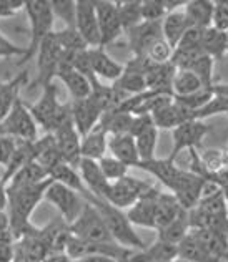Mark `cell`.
<instances>
[{
	"instance_id": "1",
	"label": "cell",
	"mask_w": 228,
	"mask_h": 262,
	"mask_svg": "<svg viewBox=\"0 0 228 262\" xmlns=\"http://www.w3.org/2000/svg\"><path fill=\"white\" fill-rule=\"evenodd\" d=\"M29 110L35 120L37 126L45 131V135H53L60 126L72 120L70 105L59 103V93L55 83H50L42 88L40 98L29 105Z\"/></svg>"
},
{
	"instance_id": "2",
	"label": "cell",
	"mask_w": 228,
	"mask_h": 262,
	"mask_svg": "<svg viewBox=\"0 0 228 262\" xmlns=\"http://www.w3.org/2000/svg\"><path fill=\"white\" fill-rule=\"evenodd\" d=\"M90 204H93L95 208L99 209L110 236H112V239L117 244L122 247H127V249H132V251L143 249L145 243L138 237V234L134 231V224L130 223L127 214L122 209L113 208L112 204H108L107 201H103V199H99V198H93Z\"/></svg>"
},
{
	"instance_id": "3",
	"label": "cell",
	"mask_w": 228,
	"mask_h": 262,
	"mask_svg": "<svg viewBox=\"0 0 228 262\" xmlns=\"http://www.w3.org/2000/svg\"><path fill=\"white\" fill-rule=\"evenodd\" d=\"M24 10L30 22V43L18 65H24L35 57L42 42L53 32V12L50 0H29L25 2Z\"/></svg>"
},
{
	"instance_id": "4",
	"label": "cell",
	"mask_w": 228,
	"mask_h": 262,
	"mask_svg": "<svg viewBox=\"0 0 228 262\" xmlns=\"http://www.w3.org/2000/svg\"><path fill=\"white\" fill-rule=\"evenodd\" d=\"M68 229H70L73 236H77L79 239H84L87 243H93V244L115 243L112 236H110L105 223H103L99 209L88 201L85 203L84 209L80 211L77 219H75L72 224H68Z\"/></svg>"
},
{
	"instance_id": "5",
	"label": "cell",
	"mask_w": 228,
	"mask_h": 262,
	"mask_svg": "<svg viewBox=\"0 0 228 262\" xmlns=\"http://www.w3.org/2000/svg\"><path fill=\"white\" fill-rule=\"evenodd\" d=\"M7 136L17 141H35L39 138V126L29 110V105L20 98L13 103L9 115L2 121Z\"/></svg>"
},
{
	"instance_id": "6",
	"label": "cell",
	"mask_w": 228,
	"mask_h": 262,
	"mask_svg": "<svg viewBox=\"0 0 228 262\" xmlns=\"http://www.w3.org/2000/svg\"><path fill=\"white\" fill-rule=\"evenodd\" d=\"M64 50L60 48L57 38H55V30L48 35L37 52V77L32 81L30 86L44 88L47 85L53 83V78L57 77V70L62 60Z\"/></svg>"
},
{
	"instance_id": "7",
	"label": "cell",
	"mask_w": 228,
	"mask_h": 262,
	"mask_svg": "<svg viewBox=\"0 0 228 262\" xmlns=\"http://www.w3.org/2000/svg\"><path fill=\"white\" fill-rule=\"evenodd\" d=\"M44 199H47L48 203L59 209L60 217L65 221L67 224H72L77 216L80 214V211L84 209L85 199L82 198L77 191H73L67 186L52 181L48 184V188L45 191Z\"/></svg>"
},
{
	"instance_id": "8",
	"label": "cell",
	"mask_w": 228,
	"mask_h": 262,
	"mask_svg": "<svg viewBox=\"0 0 228 262\" xmlns=\"http://www.w3.org/2000/svg\"><path fill=\"white\" fill-rule=\"evenodd\" d=\"M154 186L147 184L145 181H140L137 178L125 176L119 179V181L110 183L108 194L105 198V201L108 204H112L113 208L119 209H128L130 206H134L138 199H140L145 192L150 191Z\"/></svg>"
},
{
	"instance_id": "9",
	"label": "cell",
	"mask_w": 228,
	"mask_h": 262,
	"mask_svg": "<svg viewBox=\"0 0 228 262\" xmlns=\"http://www.w3.org/2000/svg\"><path fill=\"white\" fill-rule=\"evenodd\" d=\"M208 133V126L202 123L200 120H190L182 123L180 126H177L172 129V140H174V148H172L170 160L175 161L177 156L185 149H195L205 135Z\"/></svg>"
},
{
	"instance_id": "10",
	"label": "cell",
	"mask_w": 228,
	"mask_h": 262,
	"mask_svg": "<svg viewBox=\"0 0 228 262\" xmlns=\"http://www.w3.org/2000/svg\"><path fill=\"white\" fill-rule=\"evenodd\" d=\"M203 183L205 178L193 173V171H180L175 184L172 186V191H174V196L178 199V203L185 211H190L198 204Z\"/></svg>"
},
{
	"instance_id": "11",
	"label": "cell",
	"mask_w": 228,
	"mask_h": 262,
	"mask_svg": "<svg viewBox=\"0 0 228 262\" xmlns=\"http://www.w3.org/2000/svg\"><path fill=\"white\" fill-rule=\"evenodd\" d=\"M75 30L85 40L88 48L100 47V30L97 20L95 2L92 0H79L77 17H75Z\"/></svg>"
},
{
	"instance_id": "12",
	"label": "cell",
	"mask_w": 228,
	"mask_h": 262,
	"mask_svg": "<svg viewBox=\"0 0 228 262\" xmlns=\"http://www.w3.org/2000/svg\"><path fill=\"white\" fill-rule=\"evenodd\" d=\"M95 12L97 20H99L100 30V47L115 42L123 32L119 12H117L115 2H105V0H95Z\"/></svg>"
},
{
	"instance_id": "13",
	"label": "cell",
	"mask_w": 228,
	"mask_h": 262,
	"mask_svg": "<svg viewBox=\"0 0 228 262\" xmlns=\"http://www.w3.org/2000/svg\"><path fill=\"white\" fill-rule=\"evenodd\" d=\"M125 33L128 47L135 57H143L151 45L163 38L162 22H140L132 29H128Z\"/></svg>"
},
{
	"instance_id": "14",
	"label": "cell",
	"mask_w": 228,
	"mask_h": 262,
	"mask_svg": "<svg viewBox=\"0 0 228 262\" xmlns=\"http://www.w3.org/2000/svg\"><path fill=\"white\" fill-rule=\"evenodd\" d=\"M53 140H55V144H57L59 153L62 156V160H64V163L77 168L82 160V156H80L82 136L79 135V131L75 129L73 121L72 120L67 121L64 126H60L57 131H55Z\"/></svg>"
},
{
	"instance_id": "15",
	"label": "cell",
	"mask_w": 228,
	"mask_h": 262,
	"mask_svg": "<svg viewBox=\"0 0 228 262\" xmlns=\"http://www.w3.org/2000/svg\"><path fill=\"white\" fill-rule=\"evenodd\" d=\"M70 112H72V121L75 129L79 131V135L84 138L87 133L99 125L103 112L99 108V105L88 96L85 100H73L70 103Z\"/></svg>"
},
{
	"instance_id": "16",
	"label": "cell",
	"mask_w": 228,
	"mask_h": 262,
	"mask_svg": "<svg viewBox=\"0 0 228 262\" xmlns=\"http://www.w3.org/2000/svg\"><path fill=\"white\" fill-rule=\"evenodd\" d=\"M79 173L82 181H84L85 188L88 189L90 194H93L95 198L103 199L108 194V188H110V181L103 176L102 169L99 166V161H93V160H85L82 158L80 163H79Z\"/></svg>"
},
{
	"instance_id": "17",
	"label": "cell",
	"mask_w": 228,
	"mask_h": 262,
	"mask_svg": "<svg viewBox=\"0 0 228 262\" xmlns=\"http://www.w3.org/2000/svg\"><path fill=\"white\" fill-rule=\"evenodd\" d=\"M158 192L160 191L154 186V188L145 192L134 206H130L128 211L125 212L130 223L135 226L155 229V204H157Z\"/></svg>"
},
{
	"instance_id": "18",
	"label": "cell",
	"mask_w": 228,
	"mask_h": 262,
	"mask_svg": "<svg viewBox=\"0 0 228 262\" xmlns=\"http://www.w3.org/2000/svg\"><path fill=\"white\" fill-rule=\"evenodd\" d=\"M150 116L157 129H174L177 126H180L185 121L195 120V113L186 110L182 105H178L175 100L168 103V105L158 108L157 112L151 113Z\"/></svg>"
},
{
	"instance_id": "19",
	"label": "cell",
	"mask_w": 228,
	"mask_h": 262,
	"mask_svg": "<svg viewBox=\"0 0 228 262\" xmlns=\"http://www.w3.org/2000/svg\"><path fill=\"white\" fill-rule=\"evenodd\" d=\"M57 78L62 80L68 90V93L73 100H85L92 93V83L87 77H84L80 72H77L70 63L60 60L59 70H57Z\"/></svg>"
},
{
	"instance_id": "20",
	"label": "cell",
	"mask_w": 228,
	"mask_h": 262,
	"mask_svg": "<svg viewBox=\"0 0 228 262\" xmlns=\"http://www.w3.org/2000/svg\"><path fill=\"white\" fill-rule=\"evenodd\" d=\"M88 57H90L92 72L97 77V80H110L117 81L123 73V65L117 63V61L110 57V55L103 50L102 47L88 48Z\"/></svg>"
},
{
	"instance_id": "21",
	"label": "cell",
	"mask_w": 228,
	"mask_h": 262,
	"mask_svg": "<svg viewBox=\"0 0 228 262\" xmlns=\"http://www.w3.org/2000/svg\"><path fill=\"white\" fill-rule=\"evenodd\" d=\"M48 178L52 179V181L55 183H60V184H64L67 186V188H70L73 191H77L79 194L85 199V201L90 203L92 199L95 198L93 194H90L88 192V189L85 188V184L84 181H82V178H80V173H79V169L77 168H73L70 166V164H67V163H60L59 166H55L53 169L48 171Z\"/></svg>"
},
{
	"instance_id": "22",
	"label": "cell",
	"mask_w": 228,
	"mask_h": 262,
	"mask_svg": "<svg viewBox=\"0 0 228 262\" xmlns=\"http://www.w3.org/2000/svg\"><path fill=\"white\" fill-rule=\"evenodd\" d=\"M178 257L177 246L163 243V241H155L151 246H145L143 249L134 251L130 254V260L132 262H170Z\"/></svg>"
},
{
	"instance_id": "23",
	"label": "cell",
	"mask_w": 228,
	"mask_h": 262,
	"mask_svg": "<svg viewBox=\"0 0 228 262\" xmlns=\"http://www.w3.org/2000/svg\"><path fill=\"white\" fill-rule=\"evenodd\" d=\"M190 22L186 18L183 10H175L170 12L163 17L162 20V35L163 40L167 42L172 48L175 50V47L185 35V32L190 29Z\"/></svg>"
},
{
	"instance_id": "24",
	"label": "cell",
	"mask_w": 228,
	"mask_h": 262,
	"mask_svg": "<svg viewBox=\"0 0 228 262\" xmlns=\"http://www.w3.org/2000/svg\"><path fill=\"white\" fill-rule=\"evenodd\" d=\"M108 149L112 153L113 158H117L119 161L125 163L130 168H137L140 163L138 158V151L135 146L134 136L130 135H115L108 138Z\"/></svg>"
},
{
	"instance_id": "25",
	"label": "cell",
	"mask_w": 228,
	"mask_h": 262,
	"mask_svg": "<svg viewBox=\"0 0 228 262\" xmlns=\"http://www.w3.org/2000/svg\"><path fill=\"white\" fill-rule=\"evenodd\" d=\"M35 156H37L35 141H17V148H15V151H13L9 164L5 166L4 174H2V178H0V183L2 184L9 183L13 178V174L22 169L25 164L35 161Z\"/></svg>"
},
{
	"instance_id": "26",
	"label": "cell",
	"mask_w": 228,
	"mask_h": 262,
	"mask_svg": "<svg viewBox=\"0 0 228 262\" xmlns=\"http://www.w3.org/2000/svg\"><path fill=\"white\" fill-rule=\"evenodd\" d=\"M137 168H140L143 171H147V173L154 174L158 181L170 189H172V186L175 184L177 178L182 171L178 166H175V161H172L170 158H165V160L154 158V160H148V161H140Z\"/></svg>"
},
{
	"instance_id": "27",
	"label": "cell",
	"mask_w": 228,
	"mask_h": 262,
	"mask_svg": "<svg viewBox=\"0 0 228 262\" xmlns=\"http://www.w3.org/2000/svg\"><path fill=\"white\" fill-rule=\"evenodd\" d=\"M108 135L97 125L90 133H87L80 141V156L85 160L100 161L107 153L108 148Z\"/></svg>"
},
{
	"instance_id": "28",
	"label": "cell",
	"mask_w": 228,
	"mask_h": 262,
	"mask_svg": "<svg viewBox=\"0 0 228 262\" xmlns=\"http://www.w3.org/2000/svg\"><path fill=\"white\" fill-rule=\"evenodd\" d=\"M185 209L178 203V199L174 194H167V192H158L157 204H155V229L170 224L178 216H182Z\"/></svg>"
},
{
	"instance_id": "29",
	"label": "cell",
	"mask_w": 228,
	"mask_h": 262,
	"mask_svg": "<svg viewBox=\"0 0 228 262\" xmlns=\"http://www.w3.org/2000/svg\"><path fill=\"white\" fill-rule=\"evenodd\" d=\"M27 80V72H22L15 75L13 78L7 81H0V123L5 120V116L9 115L13 103L20 98V88Z\"/></svg>"
},
{
	"instance_id": "30",
	"label": "cell",
	"mask_w": 228,
	"mask_h": 262,
	"mask_svg": "<svg viewBox=\"0 0 228 262\" xmlns=\"http://www.w3.org/2000/svg\"><path fill=\"white\" fill-rule=\"evenodd\" d=\"M183 12L192 27H197V29H208V27H212L213 2H210V0H190V2H185Z\"/></svg>"
},
{
	"instance_id": "31",
	"label": "cell",
	"mask_w": 228,
	"mask_h": 262,
	"mask_svg": "<svg viewBox=\"0 0 228 262\" xmlns=\"http://www.w3.org/2000/svg\"><path fill=\"white\" fill-rule=\"evenodd\" d=\"M132 120L134 115L119 112V110H110V112H105L102 115L99 126L110 136L128 135L130 126H132Z\"/></svg>"
},
{
	"instance_id": "32",
	"label": "cell",
	"mask_w": 228,
	"mask_h": 262,
	"mask_svg": "<svg viewBox=\"0 0 228 262\" xmlns=\"http://www.w3.org/2000/svg\"><path fill=\"white\" fill-rule=\"evenodd\" d=\"M48 179V173L40 166L37 161H32L29 164L17 171L13 178L10 179L9 183L5 184V188H22V186H32L37 183H42Z\"/></svg>"
},
{
	"instance_id": "33",
	"label": "cell",
	"mask_w": 228,
	"mask_h": 262,
	"mask_svg": "<svg viewBox=\"0 0 228 262\" xmlns=\"http://www.w3.org/2000/svg\"><path fill=\"white\" fill-rule=\"evenodd\" d=\"M178 257L188 262H212L213 257L205 251V247L198 243V239L193 236L192 231L178 243ZM220 259V257H218Z\"/></svg>"
},
{
	"instance_id": "34",
	"label": "cell",
	"mask_w": 228,
	"mask_h": 262,
	"mask_svg": "<svg viewBox=\"0 0 228 262\" xmlns=\"http://www.w3.org/2000/svg\"><path fill=\"white\" fill-rule=\"evenodd\" d=\"M158 232V241L163 243L178 246V243L190 232V223H188V211H185L182 216H178L175 221H172L170 224L157 229Z\"/></svg>"
},
{
	"instance_id": "35",
	"label": "cell",
	"mask_w": 228,
	"mask_h": 262,
	"mask_svg": "<svg viewBox=\"0 0 228 262\" xmlns=\"http://www.w3.org/2000/svg\"><path fill=\"white\" fill-rule=\"evenodd\" d=\"M202 50L210 58H222L226 53V33L220 32L213 27L203 30V40H202Z\"/></svg>"
},
{
	"instance_id": "36",
	"label": "cell",
	"mask_w": 228,
	"mask_h": 262,
	"mask_svg": "<svg viewBox=\"0 0 228 262\" xmlns=\"http://www.w3.org/2000/svg\"><path fill=\"white\" fill-rule=\"evenodd\" d=\"M205 88L195 73L190 70H177L172 81V93L174 96H186Z\"/></svg>"
},
{
	"instance_id": "37",
	"label": "cell",
	"mask_w": 228,
	"mask_h": 262,
	"mask_svg": "<svg viewBox=\"0 0 228 262\" xmlns=\"http://www.w3.org/2000/svg\"><path fill=\"white\" fill-rule=\"evenodd\" d=\"M135 146L138 151V158L140 161H148L155 158V149H157V141H158V129L155 125H150L140 131L135 138Z\"/></svg>"
},
{
	"instance_id": "38",
	"label": "cell",
	"mask_w": 228,
	"mask_h": 262,
	"mask_svg": "<svg viewBox=\"0 0 228 262\" xmlns=\"http://www.w3.org/2000/svg\"><path fill=\"white\" fill-rule=\"evenodd\" d=\"M117 12H119V18L122 24L123 32L138 25L142 22L140 13V0H122V2H115Z\"/></svg>"
},
{
	"instance_id": "39",
	"label": "cell",
	"mask_w": 228,
	"mask_h": 262,
	"mask_svg": "<svg viewBox=\"0 0 228 262\" xmlns=\"http://www.w3.org/2000/svg\"><path fill=\"white\" fill-rule=\"evenodd\" d=\"M213 98H215V88L213 86L202 88V90H198V92L190 93L186 96H174V100L178 103V105L185 106L186 110H190L193 113H197L198 110L206 106Z\"/></svg>"
},
{
	"instance_id": "40",
	"label": "cell",
	"mask_w": 228,
	"mask_h": 262,
	"mask_svg": "<svg viewBox=\"0 0 228 262\" xmlns=\"http://www.w3.org/2000/svg\"><path fill=\"white\" fill-rule=\"evenodd\" d=\"M113 86L117 90H120L122 93L128 95V96L147 92V81H145V75L135 73V72H127V70H123L122 77L115 81Z\"/></svg>"
},
{
	"instance_id": "41",
	"label": "cell",
	"mask_w": 228,
	"mask_h": 262,
	"mask_svg": "<svg viewBox=\"0 0 228 262\" xmlns=\"http://www.w3.org/2000/svg\"><path fill=\"white\" fill-rule=\"evenodd\" d=\"M55 38H57V42L64 52H82L88 48L85 40L80 37V33L75 29H67L65 27L64 30L55 32Z\"/></svg>"
},
{
	"instance_id": "42",
	"label": "cell",
	"mask_w": 228,
	"mask_h": 262,
	"mask_svg": "<svg viewBox=\"0 0 228 262\" xmlns=\"http://www.w3.org/2000/svg\"><path fill=\"white\" fill-rule=\"evenodd\" d=\"M53 17H59L67 25V29H75L77 17V2L75 0H50Z\"/></svg>"
},
{
	"instance_id": "43",
	"label": "cell",
	"mask_w": 228,
	"mask_h": 262,
	"mask_svg": "<svg viewBox=\"0 0 228 262\" xmlns=\"http://www.w3.org/2000/svg\"><path fill=\"white\" fill-rule=\"evenodd\" d=\"M99 166L102 169L103 176H105L110 183L119 181V179L128 176V169H130V166H127L125 163L119 161L113 156H103L99 161Z\"/></svg>"
},
{
	"instance_id": "44",
	"label": "cell",
	"mask_w": 228,
	"mask_h": 262,
	"mask_svg": "<svg viewBox=\"0 0 228 262\" xmlns=\"http://www.w3.org/2000/svg\"><path fill=\"white\" fill-rule=\"evenodd\" d=\"M142 22H162L167 15L163 0H140Z\"/></svg>"
},
{
	"instance_id": "45",
	"label": "cell",
	"mask_w": 228,
	"mask_h": 262,
	"mask_svg": "<svg viewBox=\"0 0 228 262\" xmlns=\"http://www.w3.org/2000/svg\"><path fill=\"white\" fill-rule=\"evenodd\" d=\"M172 53H174V48L162 38L151 45L143 57H147V60L154 65H163L172 60Z\"/></svg>"
},
{
	"instance_id": "46",
	"label": "cell",
	"mask_w": 228,
	"mask_h": 262,
	"mask_svg": "<svg viewBox=\"0 0 228 262\" xmlns=\"http://www.w3.org/2000/svg\"><path fill=\"white\" fill-rule=\"evenodd\" d=\"M203 30L205 29L190 27V29L185 32V35L182 37V40L178 42V45L175 48H178V50H202Z\"/></svg>"
},
{
	"instance_id": "47",
	"label": "cell",
	"mask_w": 228,
	"mask_h": 262,
	"mask_svg": "<svg viewBox=\"0 0 228 262\" xmlns=\"http://www.w3.org/2000/svg\"><path fill=\"white\" fill-rule=\"evenodd\" d=\"M212 27L220 32L228 30V2H213Z\"/></svg>"
},
{
	"instance_id": "48",
	"label": "cell",
	"mask_w": 228,
	"mask_h": 262,
	"mask_svg": "<svg viewBox=\"0 0 228 262\" xmlns=\"http://www.w3.org/2000/svg\"><path fill=\"white\" fill-rule=\"evenodd\" d=\"M25 53H27V47H18L17 43L10 42L5 35L0 33V58H13V57L24 58Z\"/></svg>"
},
{
	"instance_id": "49",
	"label": "cell",
	"mask_w": 228,
	"mask_h": 262,
	"mask_svg": "<svg viewBox=\"0 0 228 262\" xmlns=\"http://www.w3.org/2000/svg\"><path fill=\"white\" fill-rule=\"evenodd\" d=\"M15 148H17V140H13L10 136L0 138V164H2V166L9 164Z\"/></svg>"
},
{
	"instance_id": "50",
	"label": "cell",
	"mask_w": 228,
	"mask_h": 262,
	"mask_svg": "<svg viewBox=\"0 0 228 262\" xmlns=\"http://www.w3.org/2000/svg\"><path fill=\"white\" fill-rule=\"evenodd\" d=\"M25 2L22 0H0V18H9L17 15L20 10H24Z\"/></svg>"
},
{
	"instance_id": "51",
	"label": "cell",
	"mask_w": 228,
	"mask_h": 262,
	"mask_svg": "<svg viewBox=\"0 0 228 262\" xmlns=\"http://www.w3.org/2000/svg\"><path fill=\"white\" fill-rule=\"evenodd\" d=\"M15 252V241L0 239V262H12Z\"/></svg>"
},
{
	"instance_id": "52",
	"label": "cell",
	"mask_w": 228,
	"mask_h": 262,
	"mask_svg": "<svg viewBox=\"0 0 228 262\" xmlns=\"http://www.w3.org/2000/svg\"><path fill=\"white\" fill-rule=\"evenodd\" d=\"M0 239H13L10 229V219L7 211H0Z\"/></svg>"
},
{
	"instance_id": "53",
	"label": "cell",
	"mask_w": 228,
	"mask_h": 262,
	"mask_svg": "<svg viewBox=\"0 0 228 262\" xmlns=\"http://www.w3.org/2000/svg\"><path fill=\"white\" fill-rule=\"evenodd\" d=\"M75 262H117V259L105 256V254H90V256H85Z\"/></svg>"
},
{
	"instance_id": "54",
	"label": "cell",
	"mask_w": 228,
	"mask_h": 262,
	"mask_svg": "<svg viewBox=\"0 0 228 262\" xmlns=\"http://www.w3.org/2000/svg\"><path fill=\"white\" fill-rule=\"evenodd\" d=\"M7 209V188L5 184L0 183V211Z\"/></svg>"
},
{
	"instance_id": "55",
	"label": "cell",
	"mask_w": 228,
	"mask_h": 262,
	"mask_svg": "<svg viewBox=\"0 0 228 262\" xmlns=\"http://www.w3.org/2000/svg\"><path fill=\"white\" fill-rule=\"evenodd\" d=\"M2 136H7V133H5V129H4V125L0 123V138Z\"/></svg>"
},
{
	"instance_id": "56",
	"label": "cell",
	"mask_w": 228,
	"mask_h": 262,
	"mask_svg": "<svg viewBox=\"0 0 228 262\" xmlns=\"http://www.w3.org/2000/svg\"><path fill=\"white\" fill-rule=\"evenodd\" d=\"M223 163H225V168H228V153L223 155Z\"/></svg>"
},
{
	"instance_id": "57",
	"label": "cell",
	"mask_w": 228,
	"mask_h": 262,
	"mask_svg": "<svg viewBox=\"0 0 228 262\" xmlns=\"http://www.w3.org/2000/svg\"><path fill=\"white\" fill-rule=\"evenodd\" d=\"M212 262H226V260H225L223 257H220V259H213Z\"/></svg>"
},
{
	"instance_id": "58",
	"label": "cell",
	"mask_w": 228,
	"mask_h": 262,
	"mask_svg": "<svg viewBox=\"0 0 228 262\" xmlns=\"http://www.w3.org/2000/svg\"><path fill=\"white\" fill-rule=\"evenodd\" d=\"M117 262H132L128 257H125V259H120V260H117Z\"/></svg>"
},
{
	"instance_id": "59",
	"label": "cell",
	"mask_w": 228,
	"mask_h": 262,
	"mask_svg": "<svg viewBox=\"0 0 228 262\" xmlns=\"http://www.w3.org/2000/svg\"><path fill=\"white\" fill-rule=\"evenodd\" d=\"M225 33H226V53H228V30Z\"/></svg>"
},
{
	"instance_id": "60",
	"label": "cell",
	"mask_w": 228,
	"mask_h": 262,
	"mask_svg": "<svg viewBox=\"0 0 228 262\" xmlns=\"http://www.w3.org/2000/svg\"><path fill=\"white\" fill-rule=\"evenodd\" d=\"M223 259H225V260L228 262V252H226V254H225V256H223Z\"/></svg>"
}]
</instances>
